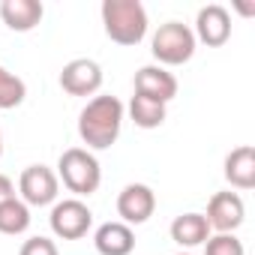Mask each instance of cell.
Listing matches in <instances>:
<instances>
[{
  "instance_id": "cell-1",
  "label": "cell",
  "mask_w": 255,
  "mask_h": 255,
  "mask_svg": "<svg viewBox=\"0 0 255 255\" xmlns=\"http://www.w3.org/2000/svg\"><path fill=\"white\" fill-rule=\"evenodd\" d=\"M123 102L117 96H93L78 114V135L90 150H108L123 129Z\"/></svg>"
},
{
  "instance_id": "cell-18",
  "label": "cell",
  "mask_w": 255,
  "mask_h": 255,
  "mask_svg": "<svg viewBox=\"0 0 255 255\" xmlns=\"http://www.w3.org/2000/svg\"><path fill=\"white\" fill-rule=\"evenodd\" d=\"M24 96H27V84L15 72H9V69L0 66V111L18 108L24 102Z\"/></svg>"
},
{
  "instance_id": "cell-3",
  "label": "cell",
  "mask_w": 255,
  "mask_h": 255,
  "mask_svg": "<svg viewBox=\"0 0 255 255\" xmlns=\"http://www.w3.org/2000/svg\"><path fill=\"white\" fill-rule=\"evenodd\" d=\"M57 180H63V186L69 192H75L78 198L81 195H93L99 189V183H102L99 159L90 150H84V147H69L57 159Z\"/></svg>"
},
{
  "instance_id": "cell-15",
  "label": "cell",
  "mask_w": 255,
  "mask_h": 255,
  "mask_svg": "<svg viewBox=\"0 0 255 255\" xmlns=\"http://www.w3.org/2000/svg\"><path fill=\"white\" fill-rule=\"evenodd\" d=\"M210 237V225L204 219V213H180L171 222V240L183 249L192 246H204V240Z\"/></svg>"
},
{
  "instance_id": "cell-6",
  "label": "cell",
  "mask_w": 255,
  "mask_h": 255,
  "mask_svg": "<svg viewBox=\"0 0 255 255\" xmlns=\"http://www.w3.org/2000/svg\"><path fill=\"white\" fill-rule=\"evenodd\" d=\"M18 192L27 207H48L57 201L60 180L48 165H27L18 177Z\"/></svg>"
},
{
  "instance_id": "cell-7",
  "label": "cell",
  "mask_w": 255,
  "mask_h": 255,
  "mask_svg": "<svg viewBox=\"0 0 255 255\" xmlns=\"http://www.w3.org/2000/svg\"><path fill=\"white\" fill-rule=\"evenodd\" d=\"M156 210V195L144 183H129L117 195V216L123 225H141L153 216Z\"/></svg>"
},
{
  "instance_id": "cell-13",
  "label": "cell",
  "mask_w": 255,
  "mask_h": 255,
  "mask_svg": "<svg viewBox=\"0 0 255 255\" xmlns=\"http://www.w3.org/2000/svg\"><path fill=\"white\" fill-rule=\"evenodd\" d=\"M93 243H96L99 255H129L135 249V234L123 222H105L96 228Z\"/></svg>"
},
{
  "instance_id": "cell-10",
  "label": "cell",
  "mask_w": 255,
  "mask_h": 255,
  "mask_svg": "<svg viewBox=\"0 0 255 255\" xmlns=\"http://www.w3.org/2000/svg\"><path fill=\"white\" fill-rule=\"evenodd\" d=\"M195 42H204L207 48H219L228 42L231 36V15L225 6L219 3H210L204 9H198V18H195Z\"/></svg>"
},
{
  "instance_id": "cell-2",
  "label": "cell",
  "mask_w": 255,
  "mask_h": 255,
  "mask_svg": "<svg viewBox=\"0 0 255 255\" xmlns=\"http://www.w3.org/2000/svg\"><path fill=\"white\" fill-rule=\"evenodd\" d=\"M102 24L111 42L117 45H138L147 36V9L138 0H105Z\"/></svg>"
},
{
  "instance_id": "cell-20",
  "label": "cell",
  "mask_w": 255,
  "mask_h": 255,
  "mask_svg": "<svg viewBox=\"0 0 255 255\" xmlns=\"http://www.w3.org/2000/svg\"><path fill=\"white\" fill-rule=\"evenodd\" d=\"M18 255H60V252H57V243L51 237H30L21 243Z\"/></svg>"
},
{
  "instance_id": "cell-8",
  "label": "cell",
  "mask_w": 255,
  "mask_h": 255,
  "mask_svg": "<svg viewBox=\"0 0 255 255\" xmlns=\"http://www.w3.org/2000/svg\"><path fill=\"white\" fill-rule=\"evenodd\" d=\"M204 219H207L210 231L216 228L219 234H234L246 219V204L237 192H216L207 204Z\"/></svg>"
},
{
  "instance_id": "cell-9",
  "label": "cell",
  "mask_w": 255,
  "mask_h": 255,
  "mask_svg": "<svg viewBox=\"0 0 255 255\" xmlns=\"http://www.w3.org/2000/svg\"><path fill=\"white\" fill-rule=\"evenodd\" d=\"M60 87L69 96H93L102 87V69L90 57H75L60 72Z\"/></svg>"
},
{
  "instance_id": "cell-23",
  "label": "cell",
  "mask_w": 255,
  "mask_h": 255,
  "mask_svg": "<svg viewBox=\"0 0 255 255\" xmlns=\"http://www.w3.org/2000/svg\"><path fill=\"white\" fill-rule=\"evenodd\" d=\"M177 255H192V252H177Z\"/></svg>"
},
{
  "instance_id": "cell-21",
  "label": "cell",
  "mask_w": 255,
  "mask_h": 255,
  "mask_svg": "<svg viewBox=\"0 0 255 255\" xmlns=\"http://www.w3.org/2000/svg\"><path fill=\"white\" fill-rule=\"evenodd\" d=\"M6 198H15V183L6 174H0V204H3Z\"/></svg>"
},
{
  "instance_id": "cell-17",
  "label": "cell",
  "mask_w": 255,
  "mask_h": 255,
  "mask_svg": "<svg viewBox=\"0 0 255 255\" xmlns=\"http://www.w3.org/2000/svg\"><path fill=\"white\" fill-rule=\"evenodd\" d=\"M129 117H132L135 126H141V129H156V126L165 123V105L135 93L132 102H129Z\"/></svg>"
},
{
  "instance_id": "cell-11",
  "label": "cell",
  "mask_w": 255,
  "mask_h": 255,
  "mask_svg": "<svg viewBox=\"0 0 255 255\" xmlns=\"http://www.w3.org/2000/svg\"><path fill=\"white\" fill-rule=\"evenodd\" d=\"M135 93L168 105L177 96V78L162 66H141L135 72Z\"/></svg>"
},
{
  "instance_id": "cell-4",
  "label": "cell",
  "mask_w": 255,
  "mask_h": 255,
  "mask_svg": "<svg viewBox=\"0 0 255 255\" xmlns=\"http://www.w3.org/2000/svg\"><path fill=\"white\" fill-rule=\"evenodd\" d=\"M150 51L159 60L156 66H162V69L165 66H183L195 54V33L180 21H165V24H159V30L150 39Z\"/></svg>"
},
{
  "instance_id": "cell-22",
  "label": "cell",
  "mask_w": 255,
  "mask_h": 255,
  "mask_svg": "<svg viewBox=\"0 0 255 255\" xmlns=\"http://www.w3.org/2000/svg\"><path fill=\"white\" fill-rule=\"evenodd\" d=\"M0 156H3V132H0Z\"/></svg>"
},
{
  "instance_id": "cell-19",
  "label": "cell",
  "mask_w": 255,
  "mask_h": 255,
  "mask_svg": "<svg viewBox=\"0 0 255 255\" xmlns=\"http://www.w3.org/2000/svg\"><path fill=\"white\" fill-rule=\"evenodd\" d=\"M204 255H246V249L234 234H210L204 240Z\"/></svg>"
},
{
  "instance_id": "cell-12",
  "label": "cell",
  "mask_w": 255,
  "mask_h": 255,
  "mask_svg": "<svg viewBox=\"0 0 255 255\" xmlns=\"http://www.w3.org/2000/svg\"><path fill=\"white\" fill-rule=\"evenodd\" d=\"M45 9L39 0H3L0 3V18L9 30H18V33H27L33 30L39 21H42Z\"/></svg>"
},
{
  "instance_id": "cell-16",
  "label": "cell",
  "mask_w": 255,
  "mask_h": 255,
  "mask_svg": "<svg viewBox=\"0 0 255 255\" xmlns=\"http://www.w3.org/2000/svg\"><path fill=\"white\" fill-rule=\"evenodd\" d=\"M30 228V207L21 198H6L0 204V234H24Z\"/></svg>"
},
{
  "instance_id": "cell-5",
  "label": "cell",
  "mask_w": 255,
  "mask_h": 255,
  "mask_svg": "<svg viewBox=\"0 0 255 255\" xmlns=\"http://www.w3.org/2000/svg\"><path fill=\"white\" fill-rule=\"evenodd\" d=\"M48 222H51L54 237H60V240H81L90 231V225H93V213H90V207L81 198H63V201H57L51 207Z\"/></svg>"
},
{
  "instance_id": "cell-14",
  "label": "cell",
  "mask_w": 255,
  "mask_h": 255,
  "mask_svg": "<svg viewBox=\"0 0 255 255\" xmlns=\"http://www.w3.org/2000/svg\"><path fill=\"white\" fill-rule=\"evenodd\" d=\"M225 180L234 189H252L255 186V147L243 144L225 156Z\"/></svg>"
}]
</instances>
